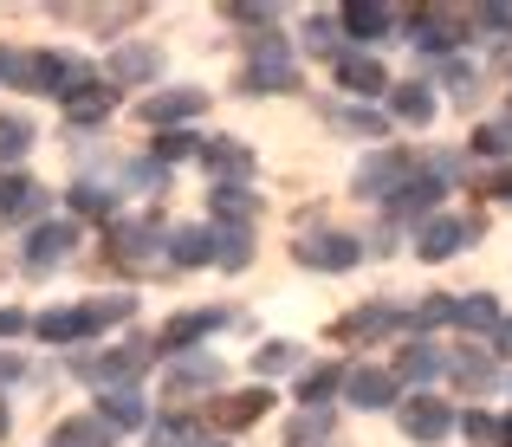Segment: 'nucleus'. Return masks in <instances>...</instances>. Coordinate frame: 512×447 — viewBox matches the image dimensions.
<instances>
[{
  "label": "nucleus",
  "instance_id": "nucleus-18",
  "mask_svg": "<svg viewBox=\"0 0 512 447\" xmlns=\"http://www.w3.org/2000/svg\"><path fill=\"white\" fill-rule=\"evenodd\" d=\"M266 409H273V396H266V389H240V396L208 402V422H221V428H247V422H260Z\"/></svg>",
  "mask_w": 512,
  "mask_h": 447
},
{
  "label": "nucleus",
  "instance_id": "nucleus-45",
  "mask_svg": "<svg viewBox=\"0 0 512 447\" xmlns=\"http://www.w3.org/2000/svg\"><path fill=\"white\" fill-rule=\"evenodd\" d=\"M163 162H130V175H124V182H137V188H163Z\"/></svg>",
  "mask_w": 512,
  "mask_h": 447
},
{
  "label": "nucleus",
  "instance_id": "nucleus-37",
  "mask_svg": "<svg viewBox=\"0 0 512 447\" xmlns=\"http://www.w3.org/2000/svg\"><path fill=\"white\" fill-rule=\"evenodd\" d=\"M454 376H461V389H493V357L461 350V357H454Z\"/></svg>",
  "mask_w": 512,
  "mask_h": 447
},
{
  "label": "nucleus",
  "instance_id": "nucleus-7",
  "mask_svg": "<svg viewBox=\"0 0 512 447\" xmlns=\"http://www.w3.org/2000/svg\"><path fill=\"white\" fill-rule=\"evenodd\" d=\"M292 253H299V266H318V273H350V266L363 260V240H350V234H305Z\"/></svg>",
  "mask_w": 512,
  "mask_h": 447
},
{
  "label": "nucleus",
  "instance_id": "nucleus-27",
  "mask_svg": "<svg viewBox=\"0 0 512 447\" xmlns=\"http://www.w3.org/2000/svg\"><path fill=\"white\" fill-rule=\"evenodd\" d=\"M389 20H396V13L376 7V0H357V7H344V13H338V26H344L350 39H383V33H389Z\"/></svg>",
  "mask_w": 512,
  "mask_h": 447
},
{
  "label": "nucleus",
  "instance_id": "nucleus-13",
  "mask_svg": "<svg viewBox=\"0 0 512 447\" xmlns=\"http://www.w3.org/2000/svg\"><path fill=\"white\" fill-rule=\"evenodd\" d=\"M461 26H467V13H441V7H422V13L409 20V39H415L422 52H448L454 39H461Z\"/></svg>",
  "mask_w": 512,
  "mask_h": 447
},
{
  "label": "nucleus",
  "instance_id": "nucleus-24",
  "mask_svg": "<svg viewBox=\"0 0 512 447\" xmlns=\"http://www.w3.org/2000/svg\"><path fill=\"white\" fill-rule=\"evenodd\" d=\"M169 389L175 396H188V389H221V357H208V350H201V357H182L175 376H169Z\"/></svg>",
  "mask_w": 512,
  "mask_h": 447
},
{
  "label": "nucleus",
  "instance_id": "nucleus-6",
  "mask_svg": "<svg viewBox=\"0 0 512 447\" xmlns=\"http://www.w3.org/2000/svg\"><path fill=\"white\" fill-rule=\"evenodd\" d=\"M396 422H402V435H409V441L435 447V441H448V428H454V409H448L441 396H409V402H402V415H396Z\"/></svg>",
  "mask_w": 512,
  "mask_h": 447
},
{
  "label": "nucleus",
  "instance_id": "nucleus-3",
  "mask_svg": "<svg viewBox=\"0 0 512 447\" xmlns=\"http://www.w3.org/2000/svg\"><path fill=\"white\" fill-rule=\"evenodd\" d=\"M72 247H78V227H72V221H39L33 234H26L20 260L33 266V273H52V266L72 260Z\"/></svg>",
  "mask_w": 512,
  "mask_h": 447
},
{
  "label": "nucleus",
  "instance_id": "nucleus-25",
  "mask_svg": "<svg viewBox=\"0 0 512 447\" xmlns=\"http://www.w3.org/2000/svg\"><path fill=\"white\" fill-rule=\"evenodd\" d=\"M111 441H117V435L98 422V415H72V422L52 428V441H46V447H111Z\"/></svg>",
  "mask_w": 512,
  "mask_h": 447
},
{
  "label": "nucleus",
  "instance_id": "nucleus-29",
  "mask_svg": "<svg viewBox=\"0 0 512 447\" xmlns=\"http://www.w3.org/2000/svg\"><path fill=\"white\" fill-rule=\"evenodd\" d=\"M435 370H441V357H435V344H428V337H415V344L396 350V376H409V383H428Z\"/></svg>",
  "mask_w": 512,
  "mask_h": 447
},
{
  "label": "nucleus",
  "instance_id": "nucleus-26",
  "mask_svg": "<svg viewBox=\"0 0 512 447\" xmlns=\"http://www.w3.org/2000/svg\"><path fill=\"white\" fill-rule=\"evenodd\" d=\"M98 422L111 428V435H117V428H137L143 422V396H137V389H104V396H98Z\"/></svg>",
  "mask_w": 512,
  "mask_h": 447
},
{
  "label": "nucleus",
  "instance_id": "nucleus-8",
  "mask_svg": "<svg viewBox=\"0 0 512 447\" xmlns=\"http://www.w3.org/2000/svg\"><path fill=\"white\" fill-rule=\"evenodd\" d=\"M52 208V195L33 182V175H0V227H13V221H39V214Z\"/></svg>",
  "mask_w": 512,
  "mask_h": 447
},
{
  "label": "nucleus",
  "instance_id": "nucleus-51",
  "mask_svg": "<svg viewBox=\"0 0 512 447\" xmlns=\"http://www.w3.org/2000/svg\"><path fill=\"white\" fill-rule=\"evenodd\" d=\"M20 376V357H0V383H13Z\"/></svg>",
  "mask_w": 512,
  "mask_h": 447
},
{
  "label": "nucleus",
  "instance_id": "nucleus-42",
  "mask_svg": "<svg viewBox=\"0 0 512 447\" xmlns=\"http://www.w3.org/2000/svg\"><path fill=\"white\" fill-rule=\"evenodd\" d=\"M480 156H512V124L500 117V124H480V137H474Z\"/></svg>",
  "mask_w": 512,
  "mask_h": 447
},
{
  "label": "nucleus",
  "instance_id": "nucleus-40",
  "mask_svg": "<svg viewBox=\"0 0 512 447\" xmlns=\"http://www.w3.org/2000/svg\"><path fill=\"white\" fill-rule=\"evenodd\" d=\"M299 363V344H266V350H253V370L260 376H279V370H292Z\"/></svg>",
  "mask_w": 512,
  "mask_h": 447
},
{
  "label": "nucleus",
  "instance_id": "nucleus-46",
  "mask_svg": "<svg viewBox=\"0 0 512 447\" xmlns=\"http://www.w3.org/2000/svg\"><path fill=\"white\" fill-rule=\"evenodd\" d=\"M415 318H422V324H448V318H454V298H428Z\"/></svg>",
  "mask_w": 512,
  "mask_h": 447
},
{
  "label": "nucleus",
  "instance_id": "nucleus-20",
  "mask_svg": "<svg viewBox=\"0 0 512 447\" xmlns=\"http://www.w3.org/2000/svg\"><path fill=\"white\" fill-rule=\"evenodd\" d=\"M59 104H65V117H72V124H104V117H111V104H117V91L91 78V85H78L72 98H59Z\"/></svg>",
  "mask_w": 512,
  "mask_h": 447
},
{
  "label": "nucleus",
  "instance_id": "nucleus-54",
  "mask_svg": "<svg viewBox=\"0 0 512 447\" xmlns=\"http://www.w3.org/2000/svg\"><path fill=\"white\" fill-rule=\"evenodd\" d=\"M0 435H7V402H0Z\"/></svg>",
  "mask_w": 512,
  "mask_h": 447
},
{
  "label": "nucleus",
  "instance_id": "nucleus-44",
  "mask_svg": "<svg viewBox=\"0 0 512 447\" xmlns=\"http://www.w3.org/2000/svg\"><path fill=\"white\" fill-rule=\"evenodd\" d=\"M305 46L312 52H338V20H312L305 26Z\"/></svg>",
  "mask_w": 512,
  "mask_h": 447
},
{
  "label": "nucleus",
  "instance_id": "nucleus-1",
  "mask_svg": "<svg viewBox=\"0 0 512 447\" xmlns=\"http://www.w3.org/2000/svg\"><path fill=\"white\" fill-rule=\"evenodd\" d=\"M13 85L39 91V98H72L78 85H91V65L65 59V52H20L13 59Z\"/></svg>",
  "mask_w": 512,
  "mask_h": 447
},
{
  "label": "nucleus",
  "instance_id": "nucleus-28",
  "mask_svg": "<svg viewBox=\"0 0 512 447\" xmlns=\"http://www.w3.org/2000/svg\"><path fill=\"white\" fill-rule=\"evenodd\" d=\"M396 117H402V124H415V130H422L428 117H435V91H428L422 78H409V85H396Z\"/></svg>",
  "mask_w": 512,
  "mask_h": 447
},
{
  "label": "nucleus",
  "instance_id": "nucleus-16",
  "mask_svg": "<svg viewBox=\"0 0 512 447\" xmlns=\"http://www.w3.org/2000/svg\"><path fill=\"white\" fill-rule=\"evenodd\" d=\"M208 331H221V311H182V318L163 324L156 350H163V357H182V350H195V337H208Z\"/></svg>",
  "mask_w": 512,
  "mask_h": 447
},
{
  "label": "nucleus",
  "instance_id": "nucleus-53",
  "mask_svg": "<svg viewBox=\"0 0 512 447\" xmlns=\"http://www.w3.org/2000/svg\"><path fill=\"white\" fill-rule=\"evenodd\" d=\"M500 441H506V447H512V422H500Z\"/></svg>",
  "mask_w": 512,
  "mask_h": 447
},
{
  "label": "nucleus",
  "instance_id": "nucleus-4",
  "mask_svg": "<svg viewBox=\"0 0 512 447\" xmlns=\"http://www.w3.org/2000/svg\"><path fill=\"white\" fill-rule=\"evenodd\" d=\"M150 357H156V344H124V350H104V357H85L78 370L98 376L104 389H130L143 370H150Z\"/></svg>",
  "mask_w": 512,
  "mask_h": 447
},
{
  "label": "nucleus",
  "instance_id": "nucleus-38",
  "mask_svg": "<svg viewBox=\"0 0 512 447\" xmlns=\"http://www.w3.org/2000/svg\"><path fill=\"white\" fill-rule=\"evenodd\" d=\"M182 156H201V137L195 130H163V137H156V162H182Z\"/></svg>",
  "mask_w": 512,
  "mask_h": 447
},
{
  "label": "nucleus",
  "instance_id": "nucleus-5",
  "mask_svg": "<svg viewBox=\"0 0 512 447\" xmlns=\"http://www.w3.org/2000/svg\"><path fill=\"white\" fill-rule=\"evenodd\" d=\"M292 85H299V65L279 46V33H266L260 52H253V65H247V91H292Z\"/></svg>",
  "mask_w": 512,
  "mask_h": 447
},
{
  "label": "nucleus",
  "instance_id": "nucleus-11",
  "mask_svg": "<svg viewBox=\"0 0 512 447\" xmlns=\"http://www.w3.org/2000/svg\"><path fill=\"white\" fill-rule=\"evenodd\" d=\"M163 253V234H156L150 221H117L111 227V260L117 266H143V260H156Z\"/></svg>",
  "mask_w": 512,
  "mask_h": 447
},
{
  "label": "nucleus",
  "instance_id": "nucleus-22",
  "mask_svg": "<svg viewBox=\"0 0 512 447\" xmlns=\"http://www.w3.org/2000/svg\"><path fill=\"white\" fill-rule=\"evenodd\" d=\"M208 111V91H156L150 104H143V117L150 124H182V117Z\"/></svg>",
  "mask_w": 512,
  "mask_h": 447
},
{
  "label": "nucleus",
  "instance_id": "nucleus-55",
  "mask_svg": "<svg viewBox=\"0 0 512 447\" xmlns=\"http://www.w3.org/2000/svg\"><path fill=\"white\" fill-rule=\"evenodd\" d=\"M208 447H221V441H208Z\"/></svg>",
  "mask_w": 512,
  "mask_h": 447
},
{
  "label": "nucleus",
  "instance_id": "nucleus-47",
  "mask_svg": "<svg viewBox=\"0 0 512 447\" xmlns=\"http://www.w3.org/2000/svg\"><path fill=\"white\" fill-rule=\"evenodd\" d=\"M474 20H480V26H493V33H506V26H512V7H480Z\"/></svg>",
  "mask_w": 512,
  "mask_h": 447
},
{
  "label": "nucleus",
  "instance_id": "nucleus-30",
  "mask_svg": "<svg viewBox=\"0 0 512 447\" xmlns=\"http://www.w3.org/2000/svg\"><path fill=\"white\" fill-rule=\"evenodd\" d=\"M72 214H85V221H111V214H117V188L78 182V188H72Z\"/></svg>",
  "mask_w": 512,
  "mask_h": 447
},
{
  "label": "nucleus",
  "instance_id": "nucleus-23",
  "mask_svg": "<svg viewBox=\"0 0 512 447\" xmlns=\"http://www.w3.org/2000/svg\"><path fill=\"white\" fill-rule=\"evenodd\" d=\"M208 208H214V221H221V227H247L253 214H260V195H253V188H214Z\"/></svg>",
  "mask_w": 512,
  "mask_h": 447
},
{
  "label": "nucleus",
  "instance_id": "nucleus-10",
  "mask_svg": "<svg viewBox=\"0 0 512 447\" xmlns=\"http://www.w3.org/2000/svg\"><path fill=\"white\" fill-rule=\"evenodd\" d=\"M201 169L221 175V188H247V175H253V149H247V143H234V137H208V143H201Z\"/></svg>",
  "mask_w": 512,
  "mask_h": 447
},
{
  "label": "nucleus",
  "instance_id": "nucleus-43",
  "mask_svg": "<svg viewBox=\"0 0 512 447\" xmlns=\"http://www.w3.org/2000/svg\"><path fill=\"white\" fill-rule=\"evenodd\" d=\"M454 428H461L467 441H480V447H493V441H500V422H493V415H480V409H474V415H461Z\"/></svg>",
  "mask_w": 512,
  "mask_h": 447
},
{
  "label": "nucleus",
  "instance_id": "nucleus-19",
  "mask_svg": "<svg viewBox=\"0 0 512 447\" xmlns=\"http://www.w3.org/2000/svg\"><path fill=\"white\" fill-rule=\"evenodd\" d=\"M156 72H163V52L156 46H117L111 52V78L117 85H150Z\"/></svg>",
  "mask_w": 512,
  "mask_h": 447
},
{
  "label": "nucleus",
  "instance_id": "nucleus-9",
  "mask_svg": "<svg viewBox=\"0 0 512 447\" xmlns=\"http://www.w3.org/2000/svg\"><path fill=\"white\" fill-rule=\"evenodd\" d=\"M474 240V227L454 221V214H435V221L415 227V260H454V253Z\"/></svg>",
  "mask_w": 512,
  "mask_h": 447
},
{
  "label": "nucleus",
  "instance_id": "nucleus-36",
  "mask_svg": "<svg viewBox=\"0 0 512 447\" xmlns=\"http://www.w3.org/2000/svg\"><path fill=\"white\" fill-rule=\"evenodd\" d=\"M33 149V124L26 117H0V162H20Z\"/></svg>",
  "mask_w": 512,
  "mask_h": 447
},
{
  "label": "nucleus",
  "instance_id": "nucleus-12",
  "mask_svg": "<svg viewBox=\"0 0 512 447\" xmlns=\"http://www.w3.org/2000/svg\"><path fill=\"white\" fill-rule=\"evenodd\" d=\"M344 396H350V409H389V402H396V376L376 370V363L344 370Z\"/></svg>",
  "mask_w": 512,
  "mask_h": 447
},
{
  "label": "nucleus",
  "instance_id": "nucleus-17",
  "mask_svg": "<svg viewBox=\"0 0 512 447\" xmlns=\"http://www.w3.org/2000/svg\"><path fill=\"white\" fill-rule=\"evenodd\" d=\"M33 331L46 337V344H85V337H98V318H91L85 305L78 311H46V318H33Z\"/></svg>",
  "mask_w": 512,
  "mask_h": 447
},
{
  "label": "nucleus",
  "instance_id": "nucleus-39",
  "mask_svg": "<svg viewBox=\"0 0 512 447\" xmlns=\"http://www.w3.org/2000/svg\"><path fill=\"white\" fill-rule=\"evenodd\" d=\"M325 428H331V415H325V409H305L299 422L286 428V447H305V441H325Z\"/></svg>",
  "mask_w": 512,
  "mask_h": 447
},
{
  "label": "nucleus",
  "instance_id": "nucleus-33",
  "mask_svg": "<svg viewBox=\"0 0 512 447\" xmlns=\"http://www.w3.org/2000/svg\"><path fill=\"white\" fill-rule=\"evenodd\" d=\"M331 389H344V370H338V363H318V370L299 376V402H305V409H325Z\"/></svg>",
  "mask_w": 512,
  "mask_h": 447
},
{
  "label": "nucleus",
  "instance_id": "nucleus-49",
  "mask_svg": "<svg viewBox=\"0 0 512 447\" xmlns=\"http://www.w3.org/2000/svg\"><path fill=\"white\" fill-rule=\"evenodd\" d=\"M26 331V318H20V311H0V337H20Z\"/></svg>",
  "mask_w": 512,
  "mask_h": 447
},
{
  "label": "nucleus",
  "instance_id": "nucleus-2",
  "mask_svg": "<svg viewBox=\"0 0 512 447\" xmlns=\"http://www.w3.org/2000/svg\"><path fill=\"white\" fill-rule=\"evenodd\" d=\"M415 175V162L402 156V149H370V156L357 162V195L370 201H396V188Z\"/></svg>",
  "mask_w": 512,
  "mask_h": 447
},
{
  "label": "nucleus",
  "instance_id": "nucleus-41",
  "mask_svg": "<svg viewBox=\"0 0 512 447\" xmlns=\"http://www.w3.org/2000/svg\"><path fill=\"white\" fill-rule=\"evenodd\" d=\"M331 124H338V130H350V137H383V117H376V111H331Z\"/></svg>",
  "mask_w": 512,
  "mask_h": 447
},
{
  "label": "nucleus",
  "instance_id": "nucleus-32",
  "mask_svg": "<svg viewBox=\"0 0 512 447\" xmlns=\"http://www.w3.org/2000/svg\"><path fill=\"white\" fill-rule=\"evenodd\" d=\"M454 324H461V331H500V305H493L487 292H474V298H461V305H454Z\"/></svg>",
  "mask_w": 512,
  "mask_h": 447
},
{
  "label": "nucleus",
  "instance_id": "nucleus-34",
  "mask_svg": "<svg viewBox=\"0 0 512 447\" xmlns=\"http://www.w3.org/2000/svg\"><path fill=\"white\" fill-rule=\"evenodd\" d=\"M150 447H201L195 415H163V422H150Z\"/></svg>",
  "mask_w": 512,
  "mask_h": 447
},
{
  "label": "nucleus",
  "instance_id": "nucleus-50",
  "mask_svg": "<svg viewBox=\"0 0 512 447\" xmlns=\"http://www.w3.org/2000/svg\"><path fill=\"white\" fill-rule=\"evenodd\" d=\"M493 195H500V201H512V169H500V175H493Z\"/></svg>",
  "mask_w": 512,
  "mask_h": 447
},
{
  "label": "nucleus",
  "instance_id": "nucleus-21",
  "mask_svg": "<svg viewBox=\"0 0 512 447\" xmlns=\"http://www.w3.org/2000/svg\"><path fill=\"white\" fill-rule=\"evenodd\" d=\"M163 253L175 266H208L214 260V227H175V234L163 240Z\"/></svg>",
  "mask_w": 512,
  "mask_h": 447
},
{
  "label": "nucleus",
  "instance_id": "nucleus-48",
  "mask_svg": "<svg viewBox=\"0 0 512 447\" xmlns=\"http://www.w3.org/2000/svg\"><path fill=\"white\" fill-rule=\"evenodd\" d=\"M493 350H500V357H512V318H500V331H493Z\"/></svg>",
  "mask_w": 512,
  "mask_h": 447
},
{
  "label": "nucleus",
  "instance_id": "nucleus-15",
  "mask_svg": "<svg viewBox=\"0 0 512 447\" xmlns=\"http://www.w3.org/2000/svg\"><path fill=\"white\" fill-rule=\"evenodd\" d=\"M441 195H448V182H441L435 169H415L409 182L396 188V201H389V208L409 214V221H415V214H428V221H435V201H441Z\"/></svg>",
  "mask_w": 512,
  "mask_h": 447
},
{
  "label": "nucleus",
  "instance_id": "nucleus-52",
  "mask_svg": "<svg viewBox=\"0 0 512 447\" xmlns=\"http://www.w3.org/2000/svg\"><path fill=\"white\" fill-rule=\"evenodd\" d=\"M0 78H13V52L7 46H0Z\"/></svg>",
  "mask_w": 512,
  "mask_h": 447
},
{
  "label": "nucleus",
  "instance_id": "nucleus-35",
  "mask_svg": "<svg viewBox=\"0 0 512 447\" xmlns=\"http://www.w3.org/2000/svg\"><path fill=\"white\" fill-rule=\"evenodd\" d=\"M402 324H409V311L370 305V311H357V318H350V331H357V337H389V331H402Z\"/></svg>",
  "mask_w": 512,
  "mask_h": 447
},
{
  "label": "nucleus",
  "instance_id": "nucleus-14",
  "mask_svg": "<svg viewBox=\"0 0 512 447\" xmlns=\"http://www.w3.org/2000/svg\"><path fill=\"white\" fill-rule=\"evenodd\" d=\"M338 85L350 98H383L389 91V72L370 59V52H338Z\"/></svg>",
  "mask_w": 512,
  "mask_h": 447
},
{
  "label": "nucleus",
  "instance_id": "nucleus-31",
  "mask_svg": "<svg viewBox=\"0 0 512 447\" xmlns=\"http://www.w3.org/2000/svg\"><path fill=\"white\" fill-rule=\"evenodd\" d=\"M247 227H214V266H227V273H240V266L253 260V247H247Z\"/></svg>",
  "mask_w": 512,
  "mask_h": 447
}]
</instances>
